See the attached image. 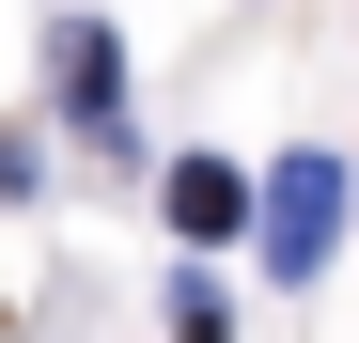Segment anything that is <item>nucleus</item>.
<instances>
[{
  "label": "nucleus",
  "mask_w": 359,
  "mask_h": 343,
  "mask_svg": "<svg viewBox=\"0 0 359 343\" xmlns=\"http://www.w3.org/2000/svg\"><path fill=\"white\" fill-rule=\"evenodd\" d=\"M47 94H63L79 125L109 141V109H126V63H109V31H94V16H79V31H47Z\"/></svg>",
  "instance_id": "obj_3"
},
{
  "label": "nucleus",
  "mask_w": 359,
  "mask_h": 343,
  "mask_svg": "<svg viewBox=\"0 0 359 343\" xmlns=\"http://www.w3.org/2000/svg\"><path fill=\"white\" fill-rule=\"evenodd\" d=\"M250 234H266V265H281V281H313V265H328V234H344V156H281Z\"/></svg>",
  "instance_id": "obj_1"
},
{
  "label": "nucleus",
  "mask_w": 359,
  "mask_h": 343,
  "mask_svg": "<svg viewBox=\"0 0 359 343\" xmlns=\"http://www.w3.org/2000/svg\"><path fill=\"white\" fill-rule=\"evenodd\" d=\"M156 218H172V234H188V250H219V234H250V172H234V156H172L156 172Z\"/></svg>",
  "instance_id": "obj_2"
}]
</instances>
